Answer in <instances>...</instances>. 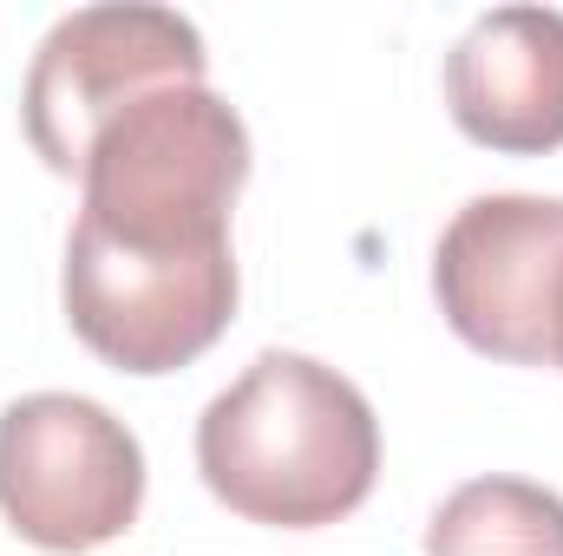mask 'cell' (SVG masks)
<instances>
[{
	"mask_svg": "<svg viewBox=\"0 0 563 556\" xmlns=\"http://www.w3.org/2000/svg\"><path fill=\"white\" fill-rule=\"evenodd\" d=\"M203 40L170 7H79L66 13L26 73V144L46 170L79 177L92 138L164 86H203Z\"/></svg>",
	"mask_w": 563,
	"mask_h": 556,
	"instance_id": "277c9868",
	"label": "cell"
},
{
	"mask_svg": "<svg viewBox=\"0 0 563 556\" xmlns=\"http://www.w3.org/2000/svg\"><path fill=\"white\" fill-rule=\"evenodd\" d=\"M250 177V132L210 86H164L86 151V223L139 243H223Z\"/></svg>",
	"mask_w": 563,
	"mask_h": 556,
	"instance_id": "7a4b0ae2",
	"label": "cell"
},
{
	"mask_svg": "<svg viewBox=\"0 0 563 556\" xmlns=\"http://www.w3.org/2000/svg\"><path fill=\"white\" fill-rule=\"evenodd\" d=\"M452 125L485 151L544 157L563 144V13L498 7L445 53Z\"/></svg>",
	"mask_w": 563,
	"mask_h": 556,
	"instance_id": "52a82bcc",
	"label": "cell"
},
{
	"mask_svg": "<svg viewBox=\"0 0 563 556\" xmlns=\"http://www.w3.org/2000/svg\"><path fill=\"white\" fill-rule=\"evenodd\" d=\"M197 471L217 504L250 524L321 531L367 504L380 478V425L334 367L263 354L197 419Z\"/></svg>",
	"mask_w": 563,
	"mask_h": 556,
	"instance_id": "6da1fadb",
	"label": "cell"
},
{
	"mask_svg": "<svg viewBox=\"0 0 563 556\" xmlns=\"http://www.w3.org/2000/svg\"><path fill=\"white\" fill-rule=\"evenodd\" d=\"M432 294L465 347L511 367H544L563 294V203L518 190L465 203L439 236Z\"/></svg>",
	"mask_w": 563,
	"mask_h": 556,
	"instance_id": "8992f818",
	"label": "cell"
},
{
	"mask_svg": "<svg viewBox=\"0 0 563 556\" xmlns=\"http://www.w3.org/2000/svg\"><path fill=\"white\" fill-rule=\"evenodd\" d=\"M144 504L139 438L79 393H33L0 413V518L40 551H92Z\"/></svg>",
	"mask_w": 563,
	"mask_h": 556,
	"instance_id": "5b68a950",
	"label": "cell"
},
{
	"mask_svg": "<svg viewBox=\"0 0 563 556\" xmlns=\"http://www.w3.org/2000/svg\"><path fill=\"white\" fill-rule=\"evenodd\" d=\"M551 360L563 367V294H558V341H551Z\"/></svg>",
	"mask_w": 563,
	"mask_h": 556,
	"instance_id": "9c48e42d",
	"label": "cell"
},
{
	"mask_svg": "<svg viewBox=\"0 0 563 556\" xmlns=\"http://www.w3.org/2000/svg\"><path fill=\"white\" fill-rule=\"evenodd\" d=\"M66 321L119 374H177L217 347L236 314V256L223 243H139L99 223H73Z\"/></svg>",
	"mask_w": 563,
	"mask_h": 556,
	"instance_id": "3957f363",
	"label": "cell"
},
{
	"mask_svg": "<svg viewBox=\"0 0 563 556\" xmlns=\"http://www.w3.org/2000/svg\"><path fill=\"white\" fill-rule=\"evenodd\" d=\"M432 556H563V498L518 478H478L439 511Z\"/></svg>",
	"mask_w": 563,
	"mask_h": 556,
	"instance_id": "ba28073f",
	"label": "cell"
}]
</instances>
